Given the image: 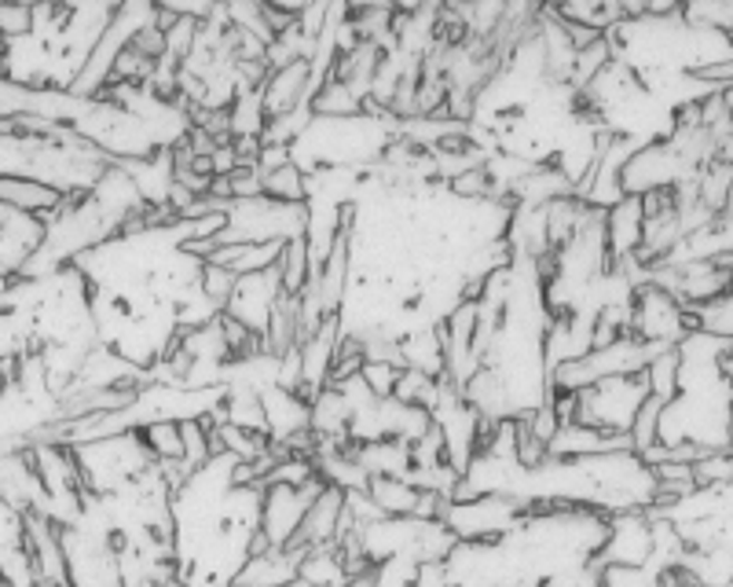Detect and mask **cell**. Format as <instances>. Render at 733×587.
<instances>
[{"mask_svg": "<svg viewBox=\"0 0 733 587\" xmlns=\"http://www.w3.org/2000/svg\"><path fill=\"white\" fill-rule=\"evenodd\" d=\"M0 37L4 41L33 37V4H0Z\"/></svg>", "mask_w": 733, "mask_h": 587, "instance_id": "6", "label": "cell"}, {"mask_svg": "<svg viewBox=\"0 0 733 587\" xmlns=\"http://www.w3.org/2000/svg\"><path fill=\"white\" fill-rule=\"evenodd\" d=\"M397 379H400V368H393V364H363L360 368V382L366 385V393H371L374 401H389L397 390Z\"/></svg>", "mask_w": 733, "mask_h": 587, "instance_id": "7", "label": "cell"}, {"mask_svg": "<svg viewBox=\"0 0 733 587\" xmlns=\"http://www.w3.org/2000/svg\"><path fill=\"white\" fill-rule=\"evenodd\" d=\"M363 492L382 518H411L414 499H419V489H411L403 478H382V473H371Z\"/></svg>", "mask_w": 733, "mask_h": 587, "instance_id": "1", "label": "cell"}, {"mask_svg": "<svg viewBox=\"0 0 733 587\" xmlns=\"http://www.w3.org/2000/svg\"><path fill=\"white\" fill-rule=\"evenodd\" d=\"M261 195L272 203H309V173L297 162H286V166L264 173Z\"/></svg>", "mask_w": 733, "mask_h": 587, "instance_id": "2", "label": "cell"}, {"mask_svg": "<svg viewBox=\"0 0 733 587\" xmlns=\"http://www.w3.org/2000/svg\"><path fill=\"white\" fill-rule=\"evenodd\" d=\"M661 411H664V404L656 401V397H646V401L638 404L635 419H631L627 437H631V448H635L638 456L646 452V448L661 444Z\"/></svg>", "mask_w": 733, "mask_h": 587, "instance_id": "4", "label": "cell"}, {"mask_svg": "<svg viewBox=\"0 0 733 587\" xmlns=\"http://www.w3.org/2000/svg\"><path fill=\"white\" fill-rule=\"evenodd\" d=\"M235 283H238L235 272L217 268V265H202V272H198V291H202V297L217 305L221 312L227 309V302H232Z\"/></svg>", "mask_w": 733, "mask_h": 587, "instance_id": "5", "label": "cell"}, {"mask_svg": "<svg viewBox=\"0 0 733 587\" xmlns=\"http://www.w3.org/2000/svg\"><path fill=\"white\" fill-rule=\"evenodd\" d=\"M140 441H144V448L150 452V459L155 463H166V459H180L184 456V444H180V422H173V419H150V422H144L140 430Z\"/></svg>", "mask_w": 733, "mask_h": 587, "instance_id": "3", "label": "cell"}]
</instances>
